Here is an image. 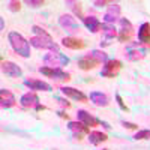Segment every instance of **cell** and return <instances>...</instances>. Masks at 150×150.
<instances>
[{"label": "cell", "instance_id": "6da1fadb", "mask_svg": "<svg viewBox=\"0 0 150 150\" xmlns=\"http://www.w3.org/2000/svg\"><path fill=\"white\" fill-rule=\"evenodd\" d=\"M8 39H9L12 50H14L17 54H20L21 57H29L30 56V44H29V41L24 39L23 35H20L18 32H9Z\"/></svg>", "mask_w": 150, "mask_h": 150}, {"label": "cell", "instance_id": "7a4b0ae2", "mask_svg": "<svg viewBox=\"0 0 150 150\" xmlns=\"http://www.w3.org/2000/svg\"><path fill=\"white\" fill-rule=\"evenodd\" d=\"M30 45H33L35 48L38 50H50V51H54L56 54L60 53L59 50V45L56 42H53V38L48 36V38H44V36H35L29 41Z\"/></svg>", "mask_w": 150, "mask_h": 150}, {"label": "cell", "instance_id": "3957f363", "mask_svg": "<svg viewBox=\"0 0 150 150\" xmlns=\"http://www.w3.org/2000/svg\"><path fill=\"white\" fill-rule=\"evenodd\" d=\"M122 66H123V63H122L120 60L110 59V60L105 62L101 75H102V77H105V78H114V77H117V74L122 69Z\"/></svg>", "mask_w": 150, "mask_h": 150}, {"label": "cell", "instance_id": "277c9868", "mask_svg": "<svg viewBox=\"0 0 150 150\" xmlns=\"http://www.w3.org/2000/svg\"><path fill=\"white\" fill-rule=\"evenodd\" d=\"M41 74L47 75V77L53 78V80H59V81H69L71 80V74L65 72L62 68H48V66H42L39 69Z\"/></svg>", "mask_w": 150, "mask_h": 150}, {"label": "cell", "instance_id": "5b68a950", "mask_svg": "<svg viewBox=\"0 0 150 150\" xmlns=\"http://www.w3.org/2000/svg\"><path fill=\"white\" fill-rule=\"evenodd\" d=\"M132 35H134V27H132L131 21L126 18H120V30L117 35V39L120 42H129Z\"/></svg>", "mask_w": 150, "mask_h": 150}, {"label": "cell", "instance_id": "8992f818", "mask_svg": "<svg viewBox=\"0 0 150 150\" xmlns=\"http://www.w3.org/2000/svg\"><path fill=\"white\" fill-rule=\"evenodd\" d=\"M68 129L71 131V134H72L74 138H77L78 141L83 140L86 135L90 134L89 128H87L86 125H83L81 122H69V123H68Z\"/></svg>", "mask_w": 150, "mask_h": 150}, {"label": "cell", "instance_id": "52a82bcc", "mask_svg": "<svg viewBox=\"0 0 150 150\" xmlns=\"http://www.w3.org/2000/svg\"><path fill=\"white\" fill-rule=\"evenodd\" d=\"M44 62L47 63L48 68H60V66L68 65L69 63V59L66 56H63V54L57 53V54H47L45 59H44Z\"/></svg>", "mask_w": 150, "mask_h": 150}, {"label": "cell", "instance_id": "ba28073f", "mask_svg": "<svg viewBox=\"0 0 150 150\" xmlns=\"http://www.w3.org/2000/svg\"><path fill=\"white\" fill-rule=\"evenodd\" d=\"M102 62L99 60L95 54H86V56H83L80 60H78V68L80 69H83V71H90V69H93V68H96V66H99Z\"/></svg>", "mask_w": 150, "mask_h": 150}, {"label": "cell", "instance_id": "9c48e42d", "mask_svg": "<svg viewBox=\"0 0 150 150\" xmlns=\"http://www.w3.org/2000/svg\"><path fill=\"white\" fill-rule=\"evenodd\" d=\"M102 30H104V39L101 42L102 47H108L111 45V42L114 41V38H117V32H116V27H114V24H102Z\"/></svg>", "mask_w": 150, "mask_h": 150}, {"label": "cell", "instance_id": "30bf717a", "mask_svg": "<svg viewBox=\"0 0 150 150\" xmlns=\"http://www.w3.org/2000/svg\"><path fill=\"white\" fill-rule=\"evenodd\" d=\"M2 72L6 75V77H11V78H17V77H21V68L18 65H15L14 62H2Z\"/></svg>", "mask_w": 150, "mask_h": 150}, {"label": "cell", "instance_id": "8fae6325", "mask_svg": "<svg viewBox=\"0 0 150 150\" xmlns=\"http://www.w3.org/2000/svg\"><path fill=\"white\" fill-rule=\"evenodd\" d=\"M24 86L29 87L33 92H51L53 87L50 86L45 81H39V80H26L24 81Z\"/></svg>", "mask_w": 150, "mask_h": 150}, {"label": "cell", "instance_id": "7c38bea8", "mask_svg": "<svg viewBox=\"0 0 150 150\" xmlns=\"http://www.w3.org/2000/svg\"><path fill=\"white\" fill-rule=\"evenodd\" d=\"M120 6L117 3H111L108 11L105 12V15H104V21L107 24H114L119 18H120Z\"/></svg>", "mask_w": 150, "mask_h": 150}, {"label": "cell", "instance_id": "4fadbf2b", "mask_svg": "<svg viewBox=\"0 0 150 150\" xmlns=\"http://www.w3.org/2000/svg\"><path fill=\"white\" fill-rule=\"evenodd\" d=\"M15 102H17V99L11 90L8 89L0 90V105H2V108H12L15 105Z\"/></svg>", "mask_w": 150, "mask_h": 150}, {"label": "cell", "instance_id": "5bb4252c", "mask_svg": "<svg viewBox=\"0 0 150 150\" xmlns=\"http://www.w3.org/2000/svg\"><path fill=\"white\" fill-rule=\"evenodd\" d=\"M20 104L24 108H36L39 105V98L35 92H29V93H24L20 99Z\"/></svg>", "mask_w": 150, "mask_h": 150}, {"label": "cell", "instance_id": "9a60e30c", "mask_svg": "<svg viewBox=\"0 0 150 150\" xmlns=\"http://www.w3.org/2000/svg\"><path fill=\"white\" fill-rule=\"evenodd\" d=\"M59 24H60L63 29L69 30V32H77V30H80L78 23L75 21V18L71 17V15H62V17L59 18Z\"/></svg>", "mask_w": 150, "mask_h": 150}, {"label": "cell", "instance_id": "2e32d148", "mask_svg": "<svg viewBox=\"0 0 150 150\" xmlns=\"http://www.w3.org/2000/svg\"><path fill=\"white\" fill-rule=\"evenodd\" d=\"M62 93L68 98L75 99V101H78V102H87V99H89L83 92L74 89V87H62Z\"/></svg>", "mask_w": 150, "mask_h": 150}, {"label": "cell", "instance_id": "e0dca14e", "mask_svg": "<svg viewBox=\"0 0 150 150\" xmlns=\"http://www.w3.org/2000/svg\"><path fill=\"white\" fill-rule=\"evenodd\" d=\"M77 116H78V122L86 125L87 128H89V126H98V125H99V120L95 119L92 114H89V112L84 111V110H78Z\"/></svg>", "mask_w": 150, "mask_h": 150}, {"label": "cell", "instance_id": "ac0fdd59", "mask_svg": "<svg viewBox=\"0 0 150 150\" xmlns=\"http://www.w3.org/2000/svg\"><path fill=\"white\" fill-rule=\"evenodd\" d=\"M138 41L143 45H150V23H143L138 29Z\"/></svg>", "mask_w": 150, "mask_h": 150}, {"label": "cell", "instance_id": "d6986e66", "mask_svg": "<svg viewBox=\"0 0 150 150\" xmlns=\"http://www.w3.org/2000/svg\"><path fill=\"white\" fill-rule=\"evenodd\" d=\"M62 44H63V47L71 48V50H83V48L86 47V42H84L83 39H78V38H72V36L63 38Z\"/></svg>", "mask_w": 150, "mask_h": 150}, {"label": "cell", "instance_id": "ffe728a7", "mask_svg": "<svg viewBox=\"0 0 150 150\" xmlns=\"http://www.w3.org/2000/svg\"><path fill=\"white\" fill-rule=\"evenodd\" d=\"M83 23H84V26L89 29L92 33H98L99 30L102 29V23L99 21L96 17H84Z\"/></svg>", "mask_w": 150, "mask_h": 150}, {"label": "cell", "instance_id": "44dd1931", "mask_svg": "<svg viewBox=\"0 0 150 150\" xmlns=\"http://www.w3.org/2000/svg\"><path fill=\"white\" fill-rule=\"evenodd\" d=\"M90 101L95 105H98V107H107L110 104L108 96L104 95V93H101V92H92L90 93Z\"/></svg>", "mask_w": 150, "mask_h": 150}, {"label": "cell", "instance_id": "7402d4cb", "mask_svg": "<svg viewBox=\"0 0 150 150\" xmlns=\"http://www.w3.org/2000/svg\"><path fill=\"white\" fill-rule=\"evenodd\" d=\"M107 140H108V137H107V134H104V132L92 131V132L89 134V141H90V144H93V146H98V144H101V143H104V141H107Z\"/></svg>", "mask_w": 150, "mask_h": 150}, {"label": "cell", "instance_id": "603a6c76", "mask_svg": "<svg viewBox=\"0 0 150 150\" xmlns=\"http://www.w3.org/2000/svg\"><path fill=\"white\" fill-rule=\"evenodd\" d=\"M146 54H147V48H146V50L131 48L129 51H128V59H129V60H132V62H137V60H141Z\"/></svg>", "mask_w": 150, "mask_h": 150}, {"label": "cell", "instance_id": "cb8c5ba5", "mask_svg": "<svg viewBox=\"0 0 150 150\" xmlns=\"http://www.w3.org/2000/svg\"><path fill=\"white\" fill-rule=\"evenodd\" d=\"M68 5H71V8L74 9V14L77 15L78 18H81V20H84V17H83V8H81V3L80 2H66Z\"/></svg>", "mask_w": 150, "mask_h": 150}, {"label": "cell", "instance_id": "d4e9b609", "mask_svg": "<svg viewBox=\"0 0 150 150\" xmlns=\"http://www.w3.org/2000/svg\"><path fill=\"white\" fill-rule=\"evenodd\" d=\"M135 140H150V131L149 129H143V131H138L134 137Z\"/></svg>", "mask_w": 150, "mask_h": 150}, {"label": "cell", "instance_id": "484cf974", "mask_svg": "<svg viewBox=\"0 0 150 150\" xmlns=\"http://www.w3.org/2000/svg\"><path fill=\"white\" fill-rule=\"evenodd\" d=\"M8 6H9V9H11L12 12H18V11L21 9V3L18 2V0H12V2L8 3Z\"/></svg>", "mask_w": 150, "mask_h": 150}, {"label": "cell", "instance_id": "4316f807", "mask_svg": "<svg viewBox=\"0 0 150 150\" xmlns=\"http://www.w3.org/2000/svg\"><path fill=\"white\" fill-rule=\"evenodd\" d=\"M92 54H95L99 60H101V62H107L108 60V57H107V54L104 53V51H101V50H93V51H92Z\"/></svg>", "mask_w": 150, "mask_h": 150}, {"label": "cell", "instance_id": "83f0119b", "mask_svg": "<svg viewBox=\"0 0 150 150\" xmlns=\"http://www.w3.org/2000/svg\"><path fill=\"white\" fill-rule=\"evenodd\" d=\"M32 30H33L38 36H44V38H48V36H50V35H48L42 27H39V26H33V27H32Z\"/></svg>", "mask_w": 150, "mask_h": 150}, {"label": "cell", "instance_id": "f1b7e54d", "mask_svg": "<svg viewBox=\"0 0 150 150\" xmlns=\"http://www.w3.org/2000/svg\"><path fill=\"white\" fill-rule=\"evenodd\" d=\"M116 101H117V104H119V107H120V108H122L123 111H126V112L129 111V108H128L126 105H125V102H123V99H122V96H120L119 93L116 95Z\"/></svg>", "mask_w": 150, "mask_h": 150}, {"label": "cell", "instance_id": "f546056e", "mask_svg": "<svg viewBox=\"0 0 150 150\" xmlns=\"http://www.w3.org/2000/svg\"><path fill=\"white\" fill-rule=\"evenodd\" d=\"M26 3L29 6H32V8H39V6L44 5V0H27Z\"/></svg>", "mask_w": 150, "mask_h": 150}, {"label": "cell", "instance_id": "4dcf8cb0", "mask_svg": "<svg viewBox=\"0 0 150 150\" xmlns=\"http://www.w3.org/2000/svg\"><path fill=\"white\" fill-rule=\"evenodd\" d=\"M122 125L125 128H128V129H138V125H135V123H131V122H122Z\"/></svg>", "mask_w": 150, "mask_h": 150}, {"label": "cell", "instance_id": "1f68e13d", "mask_svg": "<svg viewBox=\"0 0 150 150\" xmlns=\"http://www.w3.org/2000/svg\"><path fill=\"white\" fill-rule=\"evenodd\" d=\"M95 6H105V5H111V2H107V0H96V2H93Z\"/></svg>", "mask_w": 150, "mask_h": 150}, {"label": "cell", "instance_id": "d6a6232c", "mask_svg": "<svg viewBox=\"0 0 150 150\" xmlns=\"http://www.w3.org/2000/svg\"><path fill=\"white\" fill-rule=\"evenodd\" d=\"M57 101H59V102H60L62 105H63V107H66V108H69V107H71V104H69V102L66 101V99H62V98H59Z\"/></svg>", "mask_w": 150, "mask_h": 150}, {"label": "cell", "instance_id": "836d02e7", "mask_svg": "<svg viewBox=\"0 0 150 150\" xmlns=\"http://www.w3.org/2000/svg\"><path fill=\"white\" fill-rule=\"evenodd\" d=\"M57 114H59V116H60L62 119H66V120L69 119V116H68V114H65V112H63V111H59V112H57Z\"/></svg>", "mask_w": 150, "mask_h": 150}, {"label": "cell", "instance_id": "e575fe53", "mask_svg": "<svg viewBox=\"0 0 150 150\" xmlns=\"http://www.w3.org/2000/svg\"><path fill=\"white\" fill-rule=\"evenodd\" d=\"M104 150H110V149H104Z\"/></svg>", "mask_w": 150, "mask_h": 150}]
</instances>
